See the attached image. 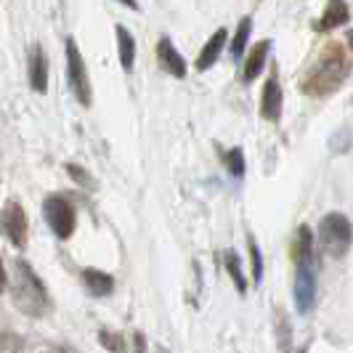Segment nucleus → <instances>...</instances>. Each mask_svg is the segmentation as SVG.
<instances>
[{"label":"nucleus","instance_id":"obj_2","mask_svg":"<svg viewBox=\"0 0 353 353\" xmlns=\"http://www.w3.org/2000/svg\"><path fill=\"white\" fill-rule=\"evenodd\" d=\"M316 303V263H314V231L301 226L295 242V305L308 314Z\"/></svg>","mask_w":353,"mask_h":353},{"label":"nucleus","instance_id":"obj_3","mask_svg":"<svg viewBox=\"0 0 353 353\" xmlns=\"http://www.w3.org/2000/svg\"><path fill=\"white\" fill-rule=\"evenodd\" d=\"M11 292H14V305L27 316H43L48 311V290L37 279V274L27 261H17V279Z\"/></svg>","mask_w":353,"mask_h":353},{"label":"nucleus","instance_id":"obj_16","mask_svg":"<svg viewBox=\"0 0 353 353\" xmlns=\"http://www.w3.org/2000/svg\"><path fill=\"white\" fill-rule=\"evenodd\" d=\"M223 261H226V271H229V276L234 279V284H236V290H239V292H248V279H245V274H242V263H239L236 250H226Z\"/></svg>","mask_w":353,"mask_h":353},{"label":"nucleus","instance_id":"obj_5","mask_svg":"<svg viewBox=\"0 0 353 353\" xmlns=\"http://www.w3.org/2000/svg\"><path fill=\"white\" fill-rule=\"evenodd\" d=\"M67 80H70V88L74 93V99L83 106H90V80H88V70H85V61L80 56V48L74 46V40L67 37Z\"/></svg>","mask_w":353,"mask_h":353},{"label":"nucleus","instance_id":"obj_4","mask_svg":"<svg viewBox=\"0 0 353 353\" xmlns=\"http://www.w3.org/2000/svg\"><path fill=\"white\" fill-rule=\"evenodd\" d=\"M319 242L324 252L343 258L351 250V221L343 212H330L319 223Z\"/></svg>","mask_w":353,"mask_h":353},{"label":"nucleus","instance_id":"obj_13","mask_svg":"<svg viewBox=\"0 0 353 353\" xmlns=\"http://www.w3.org/2000/svg\"><path fill=\"white\" fill-rule=\"evenodd\" d=\"M83 282L93 298H106L114 290V279L99 268H83Z\"/></svg>","mask_w":353,"mask_h":353},{"label":"nucleus","instance_id":"obj_19","mask_svg":"<svg viewBox=\"0 0 353 353\" xmlns=\"http://www.w3.org/2000/svg\"><path fill=\"white\" fill-rule=\"evenodd\" d=\"M99 340H101V345L109 348L112 353H125V340L120 335H114V332L104 330V332H99Z\"/></svg>","mask_w":353,"mask_h":353},{"label":"nucleus","instance_id":"obj_7","mask_svg":"<svg viewBox=\"0 0 353 353\" xmlns=\"http://www.w3.org/2000/svg\"><path fill=\"white\" fill-rule=\"evenodd\" d=\"M0 231L19 250L27 245V215H24V208L19 202H14V199L6 202V208L0 212Z\"/></svg>","mask_w":353,"mask_h":353},{"label":"nucleus","instance_id":"obj_9","mask_svg":"<svg viewBox=\"0 0 353 353\" xmlns=\"http://www.w3.org/2000/svg\"><path fill=\"white\" fill-rule=\"evenodd\" d=\"M261 117L268 123H276L282 117V88H279V80L276 77H268L261 96Z\"/></svg>","mask_w":353,"mask_h":353},{"label":"nucleus","instance_id":"obj_1","mask_svg":"<svg viewBox=\"0 0 353 353\" xmlns=\"http://www.w3.org/2000/svg\"><path fill=\"white\" fill-rule=\"evenodd\" d=\"M348 74V56H345V48L337 46V43H330L324 51L319 53L316 64L311 67L308 77L303 80V90L308 96H327L343 85Z\"/></svg>","mask_w":353,"mask_h":353},{"label":"nucleus","instance_id":"obj_8","mask_svg":"<svg viewBox=\"0 0 353 353\" xmlns=\"http://www.w3.org/2000/svg\"><path fill=\"white\" fill-rule=\"evenodd\" d=\"M157 56H159V64H162V70L165 72H170V74L178 77V80L186 77V59L176 51V46H173L170 37H162V40L157 43Z\"/></svg>","mask_w":353,"mask_h":353},{"label":"nucleus","instance_id":"obj_24","mask_svg":"<svg viewBox=\"0 0 353 353\" xmlns=\"http://www.w3.org/2000/svg\"><path fill=\"white\" fill-rule=\"evenodd\" d=\"M120 3H125V6L133 8V11H139V3H136V0H120Z\"/></svg>","mask_w":353,"mask_h":353},{"label":"nucleus","instance_id":"obj_14","mask_svg":"<svg viewBox=\"0 0 353 353\" xmlns=\"http://www.w3.org/2000/svg\"><path fill=\"white\" fill-rule=\"evenodd\" d=\"M268 51H271V40H261L258 46H252L245 59V80L252 83L265 67V59H268Z\"/></svg>","mask_w":353,"mask_h":353},{"label":"nucleus","instance_id":"obj_10","mask_svg":"<svg viewBox=\"0 0 353 353\" xmlns=\"http://www.w3.org/2000/svg\"><path fill=\"white\" fill-rule=\"evenodd\" d=\"M30 85L35 93L48 90V59L40 46H32V51H30Z\"/></svg>","mask_w":353,"mask_h":353},{"label":"nucleus","instance_id":"obj_11","mask_svg":"<svg viewBox=\"0 0 353 353\" xmlns=\"http://www.w3.org/2000/svg\"><path fill=\"white\" fill-rule=\"evenodd\" d=\"M351 17V11H348V3L345 0H330L327 3V8H324V14L319 19L316 30L319 32H330V30H337V27H343L345 21Z\"/></svg>","mask_w":353,"mask_h":353},{"label":"nucleus","instance_id":"obj_23","mask_svg":"<svg viewBox=\"0 0 353 353\" xmlns=\"http://www.w3.org/2000/svg\"><path fill=\"white\" fill-rule=\"evenodd\" d=\"M6 290V268H3V261H0V292Z\"/></svg>","mask_w":353,"mask_h":353},{"label":"nucleus","instance_id":"obj_17","mask_svg":"<svg viewBox=\"0 0 353 353\" xmlns=\"http://www.w3.org/2000/svg\"><path fill=\"white\" fill-rule=\"evenodd\" d=\"M250 32H252V19L248 17L239 21L236 35L231 40V56H234V59H242V53H245V48H248V43H250Z\"/></svg>","mask_w":353,"mask_h":353},{"label":"nucleus","instance_id":"obj_15","mask_svg":"<svg viewBox=\"0 0 353 353\" xmlns=\"http://www.w3.org/2000/svg\"><path fill=\"white\" fill-rule=\"evenodd\" d=\"M117 32V56H120V67L125 72H133V61H136V40L130 35V30L117 24L114 27Z\"/></svg>","mask_w":353,"mask_h":353},{"label":"nucleus","instance_id":"obj_12","mask_svg":"<svg viewBox=\"0 0 353 353\" xmlns=\"http://www.w3.org/2000/svg\"><path fill=\"white\" fill-rule=\"evenodd\" d=\"M226 37H229V32L221 27V30H215V35L205 43V48L199 51V59H196V70L205 72L210 70L212 64L218 61V56H221V51H223V43H226Z\"/></svg>","mask_w":353,"mask_h":353},{"label":"nucleus","instance_id":"obj_6","mask_svg":"<svg viewBox=\"0 0 353 353\" xmlns=\"http://www.w3.org/2000/svg\"><path fill=\"white\" fill-rule=\"evenodd\" d=\"M43 215H46L48 226H51V231L59 239H70L74 226H77L74 208H72L64 196H59V194H51L43 202Z\"/></svg>","mask_w":353,"mask_h":353},{"label":"nucleus","instance_id":"obj_22","mask_svg":"<svg viewBox=\"0 0 353 353\" xmlns=\"http://www.w3.org/2000/svg\"><path fill=\"white\" fill-rule=\"evenodd\" d=\"M136 353H146V343H143L141 332H136Z\"/></svg>","mask_w":353,"mask_h":353},{"label":"nucleus","instance_id":"obj_18","mask_svg":"<svg viewBox=\"0 0 353 353\" xmlns=\"http://www.w3.org/2000/svg\"><path fill=\"white\" fill-rule=\"evenodd\" d=\"M248 248H250V261H252V282L261 284V279H263V258H261V250H258L255 236H248Z\"/></svg>","mask_w":353,"mask_h":353},{"label":"nucleus","instance_id":"obj_21","mask_svg":"<svg viewBox=\"0 0 353 353\" xmlns=\"http://www.w3.org/2000/svg\"><path fill=\"white\" fill-rule=\"evenodd\" d=\"M67 170H70V176L74 178L77 183H85L88 189H93V178H90L83 168H77V165H67Z\"/></svg>","mask_w":353,"mask_h":353},{"label":"nucleus","instance_id":"obj_20","mask_svg":"<svg viewBox=\"0 0 353 353\" xmlns=\"http://www.w3.org/2000/svg\"><path fill=\"white\" fill-rule=\"evenodd\" d=\"M226 162H229V170L234 173V176H242V173H245V157H242V149H231Z\"/></svg>","mask_w":353,"mask_h":353}]
</instances>
